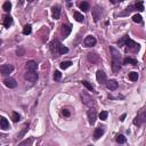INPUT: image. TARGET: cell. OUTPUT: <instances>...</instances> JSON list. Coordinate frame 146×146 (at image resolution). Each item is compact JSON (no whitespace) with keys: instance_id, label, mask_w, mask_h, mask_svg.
Instances as JSON below:
<instances>
[{"instance_id":"obj_7","label":"cell","mask_w":146,"mask_h":146,"mask_svg":"<svg viewBox=\"0 0 146 146\" xmlns=\"http://www.w3.org/2000/svg\"><path fill=\"white\" fill-rule=\"evenodd\" d=\"M96 39H95V36H93V35H88V36H86V39H84V41H83V45L86 46V47H94V46L96 45Z\"/></svg>"},{"instance_id":"obj_34","label":"cell","mask_w":146,"mask_h":146,"mask_svg":"<svg viewBox=\"0 0 146 146\" xmlns=\"http://www.w3.org/2000/svg\"><path fill=\"white\" fill-rule=\"evenodd\" d=\"M16 54H17V56H23V55L25 54V50H24V48L20 47L17 50H16Z\"/></svg>"},{"instance_id":"obj_35","label":"cell","mask_w":146,"mask_h":146,"mask_svg":"<svg viewBox=\"0 0 146 146\" xmlns=\"http://www.w3.org/2000/svg\"><path fill=\"white\" fill-rule=\"evenodd\" d=\"M62 78V73L59 72V71H55V73H54V79L55 80H59Z\"/></svg>"},{"instance_id":"obj_2","label":"cell","mask_w":146,"mask_h":146,"mask_svg":"<svg viewBox=\"0 0 146 146\" xmlns=\"http://www.w3.org/2000/svg\"><path fill=\"white\" fill-rule=\"evenodd\" d=\"M50 50L56 55H63V54H66V52L68 51L67 48L64 47L58 40H54L51 43H50Z\"/></svg>"},{"instance_id":"obj_30","label":"cell","mask_w":146,"mask_h":146,"mask_svg":"<svg viewBox=\"0 0 146 146\" xmlns=\"http://www.w3.org/2000/svg\"><path fill=\"white\" fill-rule=\"evenodd\" d=\"M82 84H83V86L86 87V88L88 89V90H90V91H95V89H94V87L91 86V84L89 83L88 81H82Z\"/></svg>"},{"instance_id":"obj_4","label":"cell","mask_w":146,"mask_h":146,"mask_svg":"<svg viewBox=\"0 0 146 146\" xmlns=\"http://www.w3.org/2000/svg\"><path fill=\"white\" fill-rule=\"evenodd\" d=\"M144 122H146V108H141L138 112L137 116L134 119V124L138 125V127H140Z\"/></svg>"},{"instance_id":"obj_29","label":"cell","mask_w":146,"mask_h":146,"mask_svg":"<svg viewBox=\"0 0 146 146\" xmlns=\"http://www.w3.org/2000/svg\"><path fill=\"white\" fill-rule=\"evenodd\" d=\"M11 119H13L14 122H18L20 119H21V116H20V114H18L17 112H13V114H11Z\"/></svg>"},{"instance_id":"obj_1","label":"cell","mask_w":146,"mask_h":146,"mask_svg":"<svg viewBox=\"0 0 146 146\" xmlns=\"http://www.w3.org/2000/svg\"><path fill=\"white\" fill-rule=\"evenodd\" d=\"M111 51H112V70H113L114 73H118L121 68L120 52H119L114 47H111Z\"/></svg>"},{"instance_id":"obj_27","label":"cell","mask_w":146,"mask_h":146,"mask_svg":"<svg viewBox=\"0 0 146 146\" xmlns=\"http://www.w3.org/2000/svg\"><path fill=\"white\" fill-rule=\"evenodd\" d=\"M89 7H90V6H89V4H88V2H86V1H83V2L80 4V8H81L83 11H88Z\"/></svg>"},{"instance_id":"obj_9","label":"cell","mask_w":146,"mask_h":146,"mask_svg":"<svg viewBox=\"0 0 146 146\" xmlns=\"http://www.w3.org/2000/svg\"><path fill=\"white\" fill-rule=\"evenodd\" d=\"M4 83L6 87H8V88H16L17 87V82H16L15 79H13V78H6V79L4 80Z\"/></svg>"},{"instance_id":"obj_36","label":"cell","mask_w":146,"mask_h":146,"mask_svg":"<svg viewBox=\"0 0 146 146\" xmlns=\"http://www.w3.org/2000/svg\"><path fill=\"white\" fill-rule=\"evenodd\" d=\"M62 114H63L64 116H66V118H68V116L71 115V113H70V111H68L67 108H63L62 110Z\"/></svg>"},{"instance_id":"obj_10","label":"cell","mask_w":146,"mask_h":146,"mask_svg":"<svg viewBox=\"0 0 146 146\" xmlns=\"http://www.w3.org/2000/svg\"><path fill=\"white\" fill-rule=\"evenodd\" d=\"M0 70H1L2 75H8L13 72L14 67L11 65H9V64H5V65H1V68H0Z\"/></svg>"},{"instance_id":"obj_33","label":"cell","mask_w":146,"mask_h":146,"mask_svg":"<svg viewBox=\"0 0 146 146\" xmlns=\"http://www.w3.org/2000/svg\"><path fill=\"white\" fill-rule=\"evenodd\" d=\"M107 115H108V113H107L106 111H103V112H100V113H99V119H100V120H103V121H105L107 119Z\"/></svg>"},{"instance_id":"obj_26","label":"cell","mask_w":146,"mask_h":146,"mask_svg":"<svg viewBox=\"0 0 146 146\" xmlns=\"http://www.w3.org/2000/svg\"><path fill=\"white\" fill-rule=\"evenodd\" d=\"M138 79V73L137 72H130L129 73V80L130 81H137Z\"/></svg>"},{"instance_id":"obj_12","label":"cell","mask_w":146,"mask_h":146,"mask_svg":"<svg viewBox=\"0 0 146 146\" xmlns=\"http://www.w3.org/2000/svg\"><path fill=\"white\" fill-rule=\"evenodd\" d=\"M25 67H26V70L30 71V72H34V71H36V68H38V64L34 61H29V62H26Z\"/></svg>"},{"instance_id":"obj_37","label":"cell","mask_w":146,"mask_h":146,"mask_svg":"<svg viewBox=\"0 0 146 146\" xmlns=\"http://www.w3.org/2000/svg\"><path fill=\"white\" fill-rule=\"evenodd\" d=\"M23 128H24V129H23V130H22V132H21V134H20V135H18V137L23 136V135H24V134H25V131H26V130H27V129H29V123H25V124H24V127H23Z\"/></svg>"},{"instance_id":"obj_39","label":"cell","mask_w":146,"mask_h":146,"mask_svg":"<svg viewBox=\"0 0 146 146\" xmlns=\"http://www.w3.org/2000/svg\"><path fill=\"white\" fill-rule=\"evenodd\" d=\"M89 146H90V145H89Z\"/></svg>"},{"instance_id":"obj_6","label":"cell","mask_w":146,"mask_h":146,"mask_svg":"<svg viewBox=\"0 0 146 146\" xmlns=\"http://www.w3.org/2000/svg\"><path fill=\"white\" fill-rule=\"evenodd\" d=\"M24 78L30 82H35L36 80H38L39 75H38V73H36L35 71H34V72H30V71H27V72L25 73Z\"/></svg>"},{"instance_id":"obj_24","label":"cell","mask_w":146,"mask_h":146,"mask_svg":"<svg viewBox=\"0 0 146 146\" xmlns=\"http://www.w3.org/2000/svg\"><path fill=\"white\" fill-rule=\"evenodd\" d=\"M71 65H72V62H70V61L62 62V63H61V68H62V70H66V68L70 67Z\"/></svg>"},{"instance_id":"obj_32","label":"cell","mask_w":146,"mask_h":146,"mask_svg":"<svg viewBox=\"0 0 146 146\" xmlns=\"http://www.w3.org/2000/svg\"><path fill=\"white\" fill-rule=\"evenodd\" d=\"M116 141H118L119 144H123V143H125V137L123 136V135H119V136L116 137Z\"/></svg>"},{"instance_id":"obj_8","label":"cell","mask_w":146,"mask_h":146,"mask_svg":"<svg viewBox=\"0 0 146 146\" xmlns=\"http://www.w3.org/2000/svg\"><path fill=\"white\" fill-rule=\"evenodd\" d=\"M87 115H88L89 123H90V124H95L96 119H97V113H96L95 110H89L88 113H87Z\"/></svg>"},{"instance_id":"obj_23","label":"cell","mask_w":146,"mask_h":146,"mask_svg":"<svg viewBox=\"0 0 146 146\" xmlns=\"http://www.w3.org/2000/svg\"><path fill=\"white\" fill-rule=\"evenodd\" d=\"M74 18L78 21V22H83V20H84L83 15H82L81 13H79V11H75L74 13Z\"/></svg>"},{"instance_id":"obj_17","label":"cell","mask_w":146,"mask_h":146,"mask_svg":"<svg viewBox=\"0 0 146 146\" xmlns=\"http://www.w3.org/2000/svg\"><path fill=\"white\" fill-rule=\"evenodd\" d=\"M88 59L91 62V63H98V62L100 61L99 56H98L96 52H90V54H88Z\"/></svg>"},{"instance_id":"obj_20","label":"cell","mask_w":146,"mask_h":146,"mask_svg":"<svg viewBox=\"0 0 146 146\" xmlns=\"http://www.w3.org/2000/svg\"><path fill=\"white\" fill-rule=\"evenodd\" d=\"M11 24H13V17H11V16H5V18H4V25L5 26L9 27Z\"/></svg>"},{"instance_id":"obj_3","label":"cell","mask_w":146,"mask_h":146,"mask_svg":"<svg viewBox=\"0 0 146 146\" xmlns=\"http://www.w3.org/2000/svg\"><path fill=\"white\" fill-rule=\"evenodd\" d=\"M80 97H81V100H82V103H83L84 105H87V106H89V107L95 106V100H94V98L91 97L88 93L82 91V93L80 94Z\"/></svg>"},{"instance_id":"obj_28","label":"cell","mask_w":146,"mask_h":146,"mask_svg":"<svg viewBox=\"0 0 146 146\" xmlns=\"http://www.w3.org/2000/svg\"><path fill=\"white\" fill-rule=\"evenodd\" d=\"M2 9H4L5 11H10V9H11V4L9 1H6L4 4V6H2Z\"/></svg>"},{"instance_id":"obj_14","label":"cell","mask_w":146,"mask_h":146,"mask_svg":"<svg viewBox=\"0 0 146 146\" xmlns=\"http://www.w3.org/2000/svg\"><path fill=\"white\" fill-rule=\"evenodd\" d=\"M104 132H105V128L103 127V125H100V127L96 128L95 132H94V138H95V139H99L100 137L104 135Z\"/></svg>"},{"instance_id":"obj_18","label":"cell","mask_w":146,"mask_h":146,"mask_svg":"<svg viewBox=\"0 0 146 146\" xmlns=\"http://www.w3.org/2000/svg\"><path fill=\"white\" fill-rule=\"evenodd\" d=\"M71 31H72V27L70 26V25H62V33H63L64 38H66V36H68V34L71 33Z\"/></svg>"},{"instance_id":"obj_13","label":"cell","mask_w":146,"mask_h":146,"mask_svg":"<svg viewBox=\"0 0 146 146\" xmlns=\"http://www.w3.org/2000/svg\"><path fill=\"white\" fill-rule=\"evenodd\" d=\"M96 79H97V81L99 82V83H105L106 82V74H105L103 71H97V73H96Z\"/></svg>"},{"instance_id":"obj_38","label":"cell","mask_w":146,"mask_h":146,"mask_svg":"<svg viewBox=\"0 0 146 146\" xmlns=\"http://www.w3.org/2000/svg\"><path fill=\"white\" fill-rule=\"evenodd\" d=\"M124 119H125V114H122L120 116V121H124Z\"/></svg>"},{"instance_id":"obj_15","label":"cell","mask_w":146,"mask_h":146,"mask_svg":"<svg viewBox=\"0 0 146 146\" xmlns=\"http://www.w3.org/2000/svg\"><path fill=\"white\" fill-rule=\"evenodd\" d=\"M106 86H107V88H108L110 90L114 91V90H116V89H118L119 83H118V81H116V80H108V81H107V83H106Z\"/></svg>"},{"instance_id":"obj_31","label":"cell","mask_w":146,"mask_h":146,"mask_svg":"<svg viewBox=\"0 0 146 146\" xmlns=\"http://www.w3.org/2000/svg\"><path fill=\"white\" fill-rule=\"evenodd\" d=\"M132 21H134L135 23H141V16L139 15V14H136V15H134V17H132Z\"/></svg>"},{"instance_id":"obj_22","label":"cell","mask_w":146,"mask_h":146,"mask_svg":"<svg viewBox=\"0 0 146 146\" xmlns=\"http://www.w3.org/2000/svg\"><path fill=\"white\" fill-rule=\"evenodd\" d=\"M32 31V26L30 24H26L24 27H23V34H25V35H27V34H30Z\"/></svg>"},{"instance_id":"obj_21","label":"cell","mask_w":146,"mask_h":146,"mask_svg":"<svg viewBox=\"0 0 146 146\" xmlns=\"http://www.w3.org/2000/svg\"><path fill=\"white\" fill-rule=\"evenodd\" d=\"M123 64H125V65H128V64H131V65H137V61L134 58H130V57H125L124 59H123Z\"/></svg>"},{"instance_id":"obj_19","label":"cell","mask_w":146,"mask_h":146,"mask_svg":"<svg viewBox=\"0 0 146 146\" xmlns=\"http://www.w3.org/2000/svg\"><path fill=\"white\" fill-rule=\"evenodd\" d=\"M0 127H1V129H2V130H7V129H9V122L7 121V119H6V118H4V116H2L1 120H0Z\"/></svg>"},{"instance_id":"obj_5","label":"cell","mask_w":146,"mask_h":146,"mask_svg":"<svg viewBox=\"0 0 146 146\" xmlns=\"http://www.w3.org/2000/svg\"><path fill=\"white\" fill-rule=\"evenodd\" d=\"M124 45L128 46L130 49H137V50L139 49V45H138V43H136L134 40H131V39H130L128 35L124 36Z\"/></svg>"},{"instance_id":"obj_25","label":"cell","mask_w":146,"mask_h":146,"mask_svg":"<svg viewBox=\"0 0 146 146\" xmlns=\"http://www.w3.org/2000/svg\"><path fill=\"white\" fill-rule=\"evenodd\" d=\"M134 8H135V10L143 11V10H144V5H143V2H141V1L137 2V4H136V5H135V6H134Z\"/></svg>"},{"instance_id":"obj_11","label":"cell","mask_w":146,"mask_h":146,"mask_svg":"<svg viewBox=\"0 0 146 146\" xmlns=\"http://www.w3.org/2000/svg\"><path fill=\"white\" fill-rule=\"evenodd\" d=\"M93 16H94V21H95V22H97V21L100 18V16H102V8H99L98 6L94 7V9H93Z\"/></svg>"},{"instance_id":"obj_16","label":"cell","mask_w":146,"mask_h":146,"mask_svg":"<svg viewBox=\"0 0 146 146\" xmlns=\"http://www.w3.org/2000/svg\"><path fill=\"white\" fill-rule=\"evenodd\" d=\"M59 16H61V7L58 5H56V6L52 7V17L55 20H58Z\"/></svg>"}]
</instances>
